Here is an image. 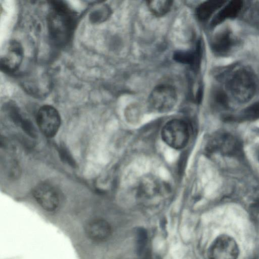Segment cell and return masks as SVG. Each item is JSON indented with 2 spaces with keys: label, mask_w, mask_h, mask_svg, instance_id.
Segmentation results:
<instances>
[{
  "label": "cell",
  "mask_w": 259,
  "mask_h": 259,
  "mask_svg": "<svg viewBox=\"0 0 259 259\" xmlns=\"http://www.w3.org/2000/svg\"><path fill=\"white\" fill-rule=\"evenodd\" d=\"M76 24L73 11L63 2L53 1L47 18L49 36L58 47L66 46L71 40Z\"/></svg>",
  "instance_id": "6da1fadb"
},
{
  "label": "cell",
  "mask_w": 259,
  "mask_h": 259,
  "mask_svg": "<svg viewBox=\"0 0 259 259\" xmlns=\"http://www.w3.org/2000/svg\"><path fill=\"white\" fill-rule=\"evenodd\" d=\"M207 156L219 153L230 157H239L242 153L241 142L234 136L226 133H218L210 137L205 147Z\"/></svg>",
  "instance_id": "7a4b0ae2"
},
{
  "label": "cell",
  "mask_w": 259,
  "mask_h": 259,
  "mask_svg": "<svg viewBox=\"0 0 259 259\" xmlns=\"http://www.w3.org/2000/svg\"><path fill=\"white\" fill-rule=\"evenodd\" d=\"M190 127L188 123L181 119H173L162 127L161 136L163 142L171 148L180 150L189 143Z\"/></svg>",
  "instance_id": "3957f363"
},
{
  "label": "cell",
  "mask_w": 259,
  "mask_h": 259,
  "mask_svg": "<svg viewBox=\"0 0 259 259\" xmlns=\"http://www.w3.org/2000/svg\"><path fill=\"white\" fill-rule=\"evenodd\" d=\"M229 87L236 100L241 102H246L255 93L256 82L254 76L247 69L239 70L230 79Z\"/></svg>",
  "instance_id": "277c9868"
},
{
  "label": "cell",
  "mask_w": 259,
  "mask_h": 259,
  "mask_svg": "<svg viewBox=\"0 0 259 259\" xmlns=\"http://www.w3.org/2000/svg\"><path fill=\"white\" fill-rule=\"evenodd\" d=\"M177 102L175 89L168 84H160L151 92L148 98L150 109L156 112L165 113L170 111Z\"/></svg>",
  "instance_id": "5b68a950"
},
{
  "label": "cell",
  "mask_w": 259,
  "mask_h": 259,
  "mask_svg": "<svg viewBox=\"0 0 259 259\" xmlns=\"http://www.w3.org/2000/svg\"><path fill=\"white\" fill-rule=\"evenodd\" d=\"M238 255L237 242L233 237L225 234L218 236L208 251L209 259H237Z\"/></svg>",
  "instance_id": "8992f818"
},
{
  "label": "cell",
  "mask_w": 259,
  "mask_h": 259,
  "mask_svg": "<svg viewBox=\"0 0 259 259\" xmlns=\"http://www.w3.org/2000/svg\"><path fill=\"white\" fill-rule=\"evenodd\" d=\"M38 126L47 137L52 138L57 133L61 124V117L57 110L51 105L41 107L36 115Z\"/></svg>",
  "instance_id": "52a82bcc"
},
{
  "label": "cell",
  "mask_w": 259,
  "mask_h": 259,
  "mask_svg": "<svg viewBox=\"0 0 259 259\" xmlns=\"http://www.w3.org/2000/svg\"><path fill=\"white\" fill-rule=\"evenodd\" d=\"M23 49L16 40H11L1 58V69L5 73H13L20 67L23 59Z\"/></svg>",
  "instance_id": "ba28073f"
},
{
  "label": "cell",
  "mask_w": 259,
  "mask_h": 259,
  "mask_svg": "<svg viewBox=\"0 0 259 259\" xmlns=\"http://www.w3.org/2000/svg\"><path fill=\"white\" fill-rule=\"evenodd\" d=\"M33 195L39 205L47 211H54L59 205V193L51 185L46 183L38 185L34 188Z\"/></svg>",
  "instance_id": "9c48e42d"
},
{
  "label": "cell",
  "mask_w": 259,
  "mask_h": 259,
  "mask_svg": "<svg viewBox=\"0 0 259 259\" xmlns=\"http://www.w3.org/2000/svg\"><path fill=\"white\" fill-rule=\"evenodd\" d=\"M166 187L158 180L148 178L144 180L139 185L138 189L139 197L145 200L161 198L166 194Z\"/></svg>",
  "instance_id": "30bf717a"
},
{
  "label": "cell",
  "mask_w": 259,
  "mask_h": 259,
  "mask_svg": "<svg viewBox=\"0 0 259 259\" xmlns=\"http://www.w3.org/2000/svg\"><path fill=\"white\" fill-rule=\"evenodd\" d=\"M85 233L89 238L95 242H102L107 239L111 234V227L105 220L95 219L85 226Z\"/></svg>",
  "instance_id": "8fae6325"
},
{
  "label": "cell",
  "mask_w": 259,
  "mask_h": 259,
  "mask_svg": "<svg viewBox=\"0 0 259 259\" xmlns=\"http://www.w3.org/2000/svg\"><path fill=\"white\" fill-rule=\"evenodd\" d=\"M201 56V42L199 41L194 50L176 52L175 53L174 58L176 61L189 65L196 71L199 68Z\"/></svg>",
  "instance_id": "7c38bea8"
},
{
  "label": "cell",
  "mask_w": 259,
  "mask_h": 259,
  "mask_svg": "<svg viewBox=\"0 0 259 259\" xmlns=\"http://www.w3.org/2000/svg\"><path fill=\"white\" fill-rule=\"evenodd\" d=\"M234 45L231 33L225 29L218 33L211 43L212 51L219 55H224L228 53Z\"/></svg>",
  "instance_id": "4fadbf2b"
},
{
  "label": "cell",
  "mask_w": 259,
  "mask_h": 259,
  "mask_svg": "<svg viewBox=\"0 0 259 259\" xmlns=\"http://www.w3.org/2000/svg\"><path fill=\"white\" fill-rule=\"evenodd\" d=\"M242 6L241 1H232L230 2L213 18L210 25L214 27L228 18L235 17L239 13Z\"/></svg>",
  "instance_id": "5bb4252c"
},
{
  "label": "cell",
  "mask_w": 259,
  "mask_h": 259,
  "mask_svg": "<svg viewBox=\"0 0 259 259\" xmlns=\"http://www.w3.org/2000/svg\"><path fill=\"white\" fill-rule=\"evenodd\" d=\"M225 3L224 1L211 0L205 1L199 5L196 9V15L200 21L208 20L213 13Z\"/></svg>",
  "instance_id": "9a60e30c"
},
{
  "label": "cell",
  "mask_w": 259,
  "mask_h": 259,
  "mask_svg": "<svg viewBox=\"0 0 259 259\" xmlns=\"http://www.w3.org/2000/svg\"><path fill=\"white\" fill-rule=\"evenodd\" d=\"M147 4L151 13L156 16L160 17L169 11L172 2L167 0L149 1Z\"/></svg>",
  "instance_id": "2e32d148"
},
{
  "label": "cell",
  "mask_w": 259,
  "mask_h": 259,
  "mask_svg": "<svg viewBox=\"0 0 259 259\" xmlns=\"http://www.w3.org/2000/svg\"><path fill=\"white\" fill-rule=\"evenodd\" d=\"M148 236L146 230L143 227H139L136 230V251L137 254L142 256L147 248Z\"/></svg>",
  "instance_id": "e0dca14e"
},
{
  "label": "cell",
  "mask_w": 259,
  "mask_h": 259,
  "mask_svg": "<svg viewBox=\"0 0 259 259\" xmlns=\"http://www.w3.org/2000/svg\"><path fill=\"white\" fill-rule=\"evenodd\" d=\"M238 120L254 121L259 119V102L253 103L244 109L240 114Z\"/></svg>",
  "instance_id": "ac0fdd59"
},
{
  "label": "cell",
  "mask_w": 259,
  "mask_h": 259,
  "mask_svg": "<svg viewBox=\"0 0 259 259\" xmlns=\"http://www.w3.org/2000/svg\"><path fill=\"white\" fill-rule=\"evenodd\" d=\"M212 99L215 104L220 107L227 108L228 101L225 92L220 89H215L212 92Z\"/></svg>",
  "instance_id": "d6986e66"
},
{
  "label": "cell",
  "mask_w": 259,
  "mask_h": 259,
  "mask_svg": "<svg viewBox=\"0 0 259 259\" xmlns=\"http://www.w3.org/2000/svg\"><path fill=\"white\" fill-rule=\"evenodd\" d=\"M110 13L109 8L105 5L102 6L99 9L96 10L91 16L93 22H101L106 20Z\"/></svg>",
  "instance_id": "ffe728a7"
},
{
  "label": "cell",
  "mask_w": 259,
  "mask_h": 259,
  "mask_svg": "<svg viewBox=\"0 0 259 259\" xmlns=\"http://www.w3.org/2000/svg\"><path fill=\"white\" fill-rule=\"evenodd\" d=\"M20 126L23 130L29 136L31 137H36L37 133L35 127L32 123L27 119H24L22 122Z\"/></svg>",
  "instance_id": "44dd1931"
},
{
  "label": "cell",
  "mask_w": 259,
  "mask_h": 259,
  "mask_svg": "<svg viewBox=\"0 0 259 259\" xmlns=\"http://www.w3.org/2000/svg\"><path fill=\"white\" fill-rule=\"evenodd\" d=\"M59 151L61 159L64 161V162L74 166L75 163L71 157V155L68 153V151L64 148V147H61Z\"/></svg>",
  "instance_id": "7402d4cb"
},
{
  "label": "cell",
  "mask_w": 259,
  "mask_h": 259,
  "mask_svg": "<svg viewBox=\"0 0 259 259\" xmlns=\"http://www.w3.org/2000/svg\"><path fill=\"white\" fill-rule=\"evenodd\" d=\"M258 160H259V156H258Z\"/></svg>",
  "instance_id": "603a6c76"
}]
</instances>
